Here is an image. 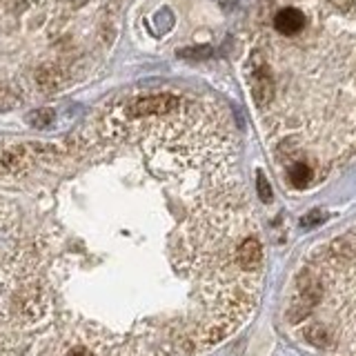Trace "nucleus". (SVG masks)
<instances>
[{"label":"nucleus","instance_id":"obj_1","mask_svg":"<svg viewBox=\"0 0 356 356\" xmlns=\"http://www.w3.org/2000/svg\"><path fill=\"white\" fill-rule=\"evenodd\" d=\"M181 107V100L178 96L172 94H159V96H143L131 100L127 105V114L134 118H145V116H163V114H172Z\"/></svg>","mask_w":356,"mask_h":356},{"label":"nucleus","instance_id":"obj_2","mask_svg":"<svg viewBox=\"0 0 356 356\" xmlns=\"http://www.w3.org/2000/svg\"><path fill=\"white\" fill-rule=\"evenodd\" d=\"M305 27V14L296 7H283L274 16V29L285 38L298 36Z\"/></svg>","mask_w":356,"mask_h":356},{"label":"nucleus","instance_id":"obj_3","mask_svg":"<svg viewBox=\"0 0 356 356\" xmlns=\"http://www.w3.org/2000/svg\"><path fill=\"white\" fill-rule=\"evenodd\" d=\"M252 94L259 107H265L274 96V78L263 63H256V70L252 72Z\"/></svg>","mask_w":356,"mask_h":356},{"label":"nucleus","instance_id":"obj_4","mask_svg":"<svg viewBox=\"0 0 356 356\" xmlns=\"http://www.w3.org/2000/svg\"><path fill=\"white\" fill-rule=\"evenodd\" d=\"M236 261L241 265V270L254 272L256 267H261L263 261V248L256 238H243L236 248Z\"/></svg>","mask_w":356,"mask_h":356},{"label":"nucleus","instance_id":"obj_5","mask_svg":"<svg viewBox=\"0 0 356 356\" xmlns=\"http://www.w3.org/2000/svg\"><path fill=\"white\" fill-rule=\"evenodd\" d=\"M287 176H289V183H292L296 189H303V187H307L312 183V178H314V172H312V167L307 163L300 161V163H294L292 167H289Z\"/></svg>","mask_w":356,"mask_h":356},{"label":"nucleus","instance_id":"obj_6","mask_svg":"<svg viewBox=\"0 0 356 356\" xmlns=\"http://www.w3.org/2000/svg\"><path fill=\"white\" fill-rule=\"evenodd\" d=\"M256 187H259V196H261L263 203H270V200H272V187H270V183H267V178H265L263 172H259V176H256Z\"/></svg>","mask_w":356,"mask_h":356},{"label":"nucleus","instance_id":"obj_7","mask_svg":"<svg viewBox=\"0 0 356 356\" xmlns=\"http://www.w3.org/2000/svg\"><path fill=\"white\" fill-rule=\"evenodd\" d=\"M29 122H31L33 127H47L49 122H51V111L40 109V111H36V114L29 118Z\"/></svg>","mask_w":356,"mask_h":356},{"label":"nucleus","instance_id":"obj_8","mask_svg":"<svg viewBox=\"0 0 356 356\" xmlns=\"http://www.w3.org/2000/svg\"><path fill=\"white\" fill-rule=\"evenodd\" d=\"M330 3L337 7L339 11H350L356 5V0H330Z\"/></svg>","mask_w":356,"mask_h":356},{"label":"nucleus","instance_id":"obj_9","mask_svg":"<svg viewBox=\"0 0 356 356\" xmlns=\"http://www.w3.org/2000/svg\"><path fill=\"white\" fill-rule=\"evenodd\" d=\"M318 220H323V214L316 209V211H312V214H307L300 222H303V225H314V222H318Z\"/></svg>","mask_w":356,"mask_h":356}]
</instances>
